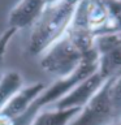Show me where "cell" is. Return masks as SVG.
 Here are the masks:
<instances>
[{
	"label": "cell",
	"mask_w": 121,
	"mask_h": 125,
	"mask_svg": "<svg viewBox=\"0 0 121 125\" xmlns=\"http://www.w3.org/2000/svg\"><path fill=\"white\" fill-rule=\"evenodd\" d=\"M77 3L59 1L47 3L40 16L31 26L29 38V52L33 56H40L59 41L69 29Z\"/></svg>",
	"instance_id": "6da1fadb"
},
{
	"label": "cell",
	"mask_w": 121,
	"mask_h": 125,
	"mask_svg": "<svg viewBox=\"0 0 121 125\" xmlns=\"http://www.w3.org/2000/svg\"><path fill=\"white\" fill-rule=\"evenodd\" d=\"M80 112V108L69 109H53L46 108L40 111L30 125H68L76 115Z\"/></svg>",
	"instance_id": "52a82bcc"
},
{
	"label": "cell",
	"mask_w": 121,
	"mask_h": 125,
	"mask_svg": "<svg viewBox=\"0 0 121 125\" xmlns=\"http://www.w3.org/2000/svg\"><path fill=\"white\" fill-rule=\"evenodd\" d=\"M109 125H121V120H117V121H115V123H112Z\"/></svg>",
	"instance_id": "7c38bea8"
},
{
	"label": "cell",
	"mask_w": 121,
	"mask_h": 125,
	"mask_svg": "<svg viewBox=\"0 0 121 125\" xmlns=\"http://www.w3.org/2000/svg\"><path fill=\"white\" fill-rule=\"evenodd\" d=\"M46 87L47 86L44 83H42V82H35L33 85L22 87L9 100V103L1 109L0 115L7 116L12 120L18 117V116H21L22 113L26 112V109L30 107V104L44 91Z\"/></svg>",
	"instance_id": "8992f818"
},
{
	"label": "cell",
	"mask_w": 121,
	"mask_h": 125,
	"mask_svg": "<svg viewBox=\"0 0 121 125\" xmlns=\"http://www.w3.org/2000/svg\"><path fill=\"white\" fill-rule=\"evenodd\" d=\"M121 120V115L115 109L108 95L107 81L76 117L68 125H109Z\"/></svg>",
	"instance_id": "3957f363"
},
{
	"label": "cell",
	"mask_w": 121,
	"mask_h": 125,
	"mask_svg": "<svg viewBox=\"0 0 121 125\" xmlns=\"http://www.w3.org/2000/svg\"><path fill=\"white\" fill-rule=\"evenodd\" d=\"M105 78L99 72H95L90 77L85 78L80 83H77L70 91L64 95L52 107L53 109H69V108H82L90 102V99L100 90L105 83Z\"/></svg>",
	"instance_id": "277c9868"
},
{
	"label": "cell",
	"mask_w": 121,
	"mask_h": 125,
	"mask_svg": "<svg viewBox=\"0 0 121 125\" xmlns=\"http://www.w3.org/2000/svg\"><path fill=\"white\" fill-rule=\"evenodd\" d=\"M0 76H1V74H0Z\"/></svg>",
	"instance_id": "4fadbf2b"
},
{
	"label": "cell",
	"mask_w": 121,
	"mask_h": 125,
	"mask_svg": "<svg viewBox=\"0 0 121 125\" xmlns=\"http://www.w3.org/2000/svg\"><path fill=\"white\" fill-rule=\"evenodd\" d=\"M16 31H17V29H14V27H9V29L4 33L3 37L0 38V60H3V55H4V52H5L8 42H9V39L16 34Z\"/></svg>",
	"instance_id": "30bf717a"
},
{
	"label": "cell",
	"mask_w": 121,
	"mask_h": 125,
	"mask_svg": "<svg viewBox=\"0 0 121 125\" xmlns=\"http://www.w3.org/2000/svg\"><path fill=\"white\" fill-rule=\"evenodd\" d=\"M22 87L23 78L17 70H9L0 76V112Z\"/></svg>",
	"instance_id": "ba28073f"
},
{
	"label": "cell",
	"mask_w": 121,
	"mask_h": 125,
	"mask_svg": "<svg viewBox=\"0 0 121 125\" xmlns=\"http://www.w3.org/2000/svg\"><path fill=\"white\" fill-rule=\"evenodd\" d=\"M52 1H59V0H44V3H52ZM64 1H72V3H78L80 0H64Z\"/></svg>",
	"instance_id": "8fae6325"
},
{
	"label": "cell",
	"mask_w": 121,
	"mask_h": 125,
	"mask_svg": "<svg viewBox=\"0 0 121 125\" xmlns=\"http://www.w3.org/2000/svg\"><path fill=\"white\" fill-rule=\"evenodd\" d=\"M85 53L73 39L65 33L43 55H40V68L56 80L69 77L80 66Z\"/></svg>",
	"instance_id": "7a4b0ae2"
},
{
	"label": "cell",
	"mask_w": 121,
	"mask_h": 125,
	"mask_svg": "<svg viewBox=\"0 0 121 125\" xmlns=\"http://www.w3.org/2000/svg\"><path fill=\"white\" fill-rule=\"evenodd\" d=\"M44 5V0H20L8 16V25L17 30L33 26Z\"/></svg>",
	"instance_id": "5b68a950"
},
{
	"label": "cell",
	"mask_w": 121,
	"mask_h": 125,
	"mask_svg": "<svg viewBox=\"0 0 121 125\" xmlns=\"http://www.w3.org/2000/svg\"><path fill=\"white\" fill-rule=\"evenodd\" d=\"M107 86L109 99H111L115 109L121 115V76L107 80Z\"/></svg>",
	"instance_id": "9c48e42d"
}]
</instances>
